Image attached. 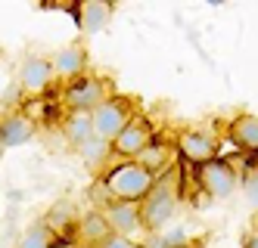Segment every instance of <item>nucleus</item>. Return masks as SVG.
I'll list each match as a JSON object with an SVG mask.
<instances>
[{"label": "nucleus", "instance_id": "f257e3e1", "mask_svg": "<svg viewBox=\"0 0 258 248\" xmlns=\"http://www.w3.org/2000/svg\"><path fill=\"white\" fill-rule=\"evenodd\" d=\"M156 180L159 177L143 171L137 161H121L103 177V186L112 196V202H143L150 196V189L156 186Z\"/></svg>", "mask_w": 258, "mask_h": 248}, {"label": "nucleus", "instance_id": "f03ea898", "mask_svg": "<svg viewBox=\"0 0 258 248\" xmlns=\"http://www.w3.org/2000/svg\"><path fill=\"white\" fill-rule=\"evenodd\" d=\"M180 205V189L177 180L171 177H159L156 186L150 189V196L140 202V220H143V230L146 233H159L165 223H168Z\"/></svg>", "mask_w": 258, "mask_h": 248}, {"label": "nucleus", "instance_id": "7ed1b4c3", "mask_svg": "<svg viewBox=\"0 0 258 248\" xmlns=\"http://www.w3.org/2000/svg\"><path fill=\"white\" fill-rule=\"evenodd\" d=\"M109 97H112V93H109L106 81L90 78V74L66 84V90H62V103L69 106V112H87V115H94Z\"/></svg>", "mask_w": 258, "mask_h": 248}, {"label": "nucleus", "instance_id": "20e7f679", "mask_svg": "<svg viewBox=\"0 0 258 248\" xmlns=\"http://www.w3.org/2000/svg\"><path fill=\"white\" fill-rule=\"evenodd\" d=\"M90 118H94V137H97V140H106V143H112L118 133L127 127V121L134 118V109H131V100L109 97Z\"/></svg>", "mask_w": 258, "mask_h": 248}, {"label": "nucleus", "instance_id": "39448f33", "mask_svg": "<svg viewBox=\"0 0 258 248\" xmlns=\"http://www.w3.org/2000/svg\"><path fill=\"white\" fill-rule=\"evenodd\" d=\"M196 171H199V186L206 189L212 199H227V196L236 193V186H239V174H236V168L227 158H215V161L202 164Z\"/></svg>", "mask_w": 258, "mask_h": 248}, {"label": "nucleus", "instance_id": "423d86ee", "mask_svg": "<svg viewBox=\"0 0 258 248\" xmlns=\"http://www.w3.org/2000/svg\"><path fill=\"white\" fill-rule=\"evenodd\" d=\"M150 140H153V124L146 121V118H140V115H134L131 121H127V127L109 146H112V152L121 155L124 161H134L140 152L150 146Z\"/></svg>", "mask_w": 258, "mask_h": 248}, {"label": "nucleus", "instance_id": "0eeeda50", "mask_svg": "<svg viewBox=\"0 0 258 248\" xmlns=\"http://www.w3.org/2000/svg\"><path fill=\"white\" fill-rule=\"evenodd\" d=\"M177 155L196 168L218 158V146L206 130H180L177 133Z\"/></svg>", "mask_w": 258, "mask_h": 248}, {"label": "nucleus", "instance_id": "6e6552de", "mask_svg": "<svg viewBox=\"0 0 258 248\" xmlns=\"http://www.w3.org/2000/svg\"><path fill=\"white\" fill-rule=\"evenodd\" d=\"M103 217L106 223L112 226L115 236H127L134 239V233L143 230V220H140V202H112L103 208Z\"/></svg>", "mask_w": 258, "mask_h": 248}, {"label": "nucleus", "instance_id": "1a4fd4ad", "mask_svg": "<svg viewBox=\"0 0 258 248\" xmlns=\"http://www.w3.org/2000/svg\"><path fill=\"white\" fill-rule=\"evenodd\" d=\"M53 81H56V74H53L50 59H44V56H28V59H22V65H19V87L25 93L38 97V93L50 90Z\"/></svg>", "mask_w": 258, "mask_h": 248}, {"label": "nucleus", "instance_id": "9d476101", "mask_svg": "<svg viewBox=\"0 0 258 248\" xmlns=\"http://www.w3.org/2000/svg\"><path fill=\"white\" fill-rule=\"evenodd\" d=\"M50 65H53V74H56V78L72 84V81L84 78V71H87V50L81 44H69V47L53 53Z\"/></svg>", "mask_w": 258, "mask_h": 248}, {"label": "nucleus", "instance_id": "9b49d317", "mask_svg": "<svg viewBox=\"0 0 258 248\" xmlns=\"http://www.w3.org/2000/svg\"><path fill=\"white\" fill-rule=\"evenodd\" d=\"M34 121L25 115V112H7L0 118V149H16L34 140Z\"/></svg>", "mask_w": 258, "mask_h": 248}, {"label": "nucleus", "instance_id": "f8f14e48", "mask_svg": "<svg viewBox=\"0 0 258 248\" xmlns=\"http://www.w3.org/2000/svg\"><path fill=\"white\" fill-rule=\"evenodd\" d=\"M75 236H78V242H81L84 248H103L109 239L115 236V233H112V226L106 223L103 211H97V208H90L87 214H81V217H78Z\"/></svg>", "mask_w": 258, "mask_h": 248}, {"label": "nucleus", "instance_id": "ddd939ff", "mask_svg": "<svg viewBox=\"0 0 258 248\" xmlns=\"http://www.w3.org/2000/svg\"><path fill=\"white\" fill-rule=\"evenodd\" d=\"M227 137L239 152H258V115H236L227 127Z\"/></svg>", "mask_w": 258, "mask_h": 248}, {"label": "nucleus", "instance_id": "4468645a", "mask_svg": "<svg viewBox=\"0 0 258 248\" xmlns=\"http://www.w3.org/2000/svg\"><path fill=\"white\" fill-rule=\"evenodd\" d=\"M171 158H174V146L153 137V140H150V146H146L134 161H137L143 171H150L153 177H159L162 171H168V168H171Z\"/></svg>", "mask_w": 258, "mask_h": 248}, {"label": "nucleus", "instance_id": "2eb2a0df", "mask_svg": "<svg viewBox=\"0 0 258 248\" xmlns=\"http://www.w3.org/2000/svg\"><path fill=\"white\" fill-rule=\"evenodd\" d=\"M109 19H112V4H106V0H84V4H78V25L87 34L103 31L109 25Z\"/></svg>", "mask_w": 258, "mask_h": 248}, {"label": "nucleus", "instance_id": "dca6fc26", "mask_svg": "<svg viewBox=\"0 0 258 248\" xmlns=\"http://www.w3.org/2000/svg\"><path fill=\"white\" fill-rule=\"evenodd\" d=\"M62 133L75 149H81L87 140H94V118L87 112H69L62 121Z\"/></svg>", "mask_w": 258, "mask_h": 248}, {"label": "nucleus", "instance_id": "f3484780", "mask_svg": "<svg viewBox=\"0 0 258 248\" xmlns=\"http://www.w3.org/2000/svg\"><path fill=\"white\" fill-rule=\"evenodd\" d=\"M16 248H56V236H53V230L47 226V220H34L19 236Z\"/></svg>", "mask_w": 258, "mask_h": 248}, {"label": "nucleus", "instance_id": "a211bd4d", "mask_svg": "<svg viewBox=\"0 0 258 248\" xmlns=\"http://www.w3.org/2000/svg\"><path fill=\"white\" fill-rule=\"evenodd\" d=\"M44 220H47V226L53 230V236H56V233H69V230H75V226H78V211L69 202H59Z\"/></svg>", "mask_w": 258, "mask_h": 248}, {"label": "nucleus", "instance_id": "6ab92c4d", "mask_svg": "<svg viewBox=\"0 0 258 248\" xmlns=\"http://www.w3.org/2000/svg\"><path fill=\"white\" fill-rule=\"evenodd\" d=\"M78 152H81V161H84L87 168H97V164H103V161L109 158L112 146H109L106 140H97V137H94V140H87Z\"/></svg>", "mask_w": 258, "mask_h": 248}, {"label": "nucleus", "instance_id": "aec40b11", "mask_svg": "<svg viewBox=\"0 0 258 248\" xmlns=\"http://www.w3.org/2000/svg\"><path fill=\"white\" fill-rule=\"evenodd\" d=\"M239 186H243V193H246V202L258 208V158H249L246 171L239 174Z\"/></svg>", "mask_w": 258, "mask_h": 248}, {"label": "nucleus", "instance_id": "412c9836", "mask_svg": "<svg viewBox=\"0 0 258 248\" xmlns=\"http://www.w3.org/2000/svg\"><path fill=\"white\" fill-rule=\"evenodd\" d=\"M103 248H143L140 242H134V239H127V236H112Z\"/></svg>", "mask_w": 258, "mask_h": 248}, {"label": "nucleus", "instance_id": "4be33fe9", "mask_svg": "<svg viewBox=\"0 0 258 248\" xmlns=\"http://www.w3.org/2000/svg\"><path fill=\"white\" fill-rule=\"evenodd\" d=\"M243 248H258V230H252V233L243 236Z\"/></svg>", "mask_w": 258, "mask_h": 248}, {"label": "nucleus", "instance_id": "5701e85b", "mask_svg": "<svg viewBox=\"0 0 258 248\" xmlns=\"http://www.w3.org/2000/svg\"><path fill=\"white\" fill-rule=\"evenodd\" d=\"M56 248H84L78 239H56Z\"/></svg>", "mask_w": 258, "mask_h": 248}, {"label": "nucleus", "instance_id": "b1692460", "mask_svg": "<svg viewBox=\"0 0 258 248\" xmlns=\"http://www.w3.org/2000/svg\"><path fill=\"white\" fill-rule=\"evenodd\" d=\"M0 158H4V149H0Z\"/></svg>", "mask_w": 258, "mask_h": 248}, {"label": "nucleus", "instance_id": "393cba45", "mask_svg": "<svg viewBox=\"0 0 258 248\" xmlns=\"http://www.w3.org/2000/svg\"><path fill=\"white\" fill-rule=\"evenodd\" d=\"M0 53H4V50H0Z\"/></svg>", "mask_w": 258, "mask_h": 248}]
</instances>
